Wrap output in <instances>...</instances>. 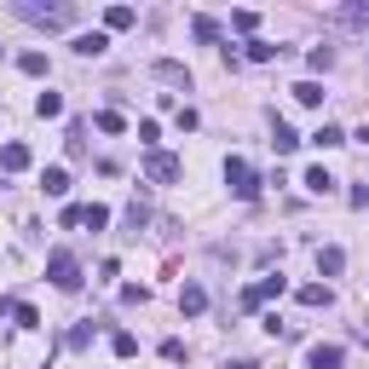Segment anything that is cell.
I'll return each instance as SVG.
<instances>
[{"mask_svg": "<svg viewBox=\"0 0 369 369\" xmlns=\"http://www.w3.org/2000/svg\"><path fill=\"white\" fill-rule=\"evenodd\" d=\"M46 277H53V289L75 294V289H81V260H75L70 248H53V254H46Z\"/></svg>", "mask_w": 369, "mask_h": 369, "instance_id": "obj_1", "label": "cell"}, {"mask_svg": "<svg viewBox=\"0 0 369 369\" xmlns=\"http://www.w3.org/2000/svg\"><path fill=\"white\" fill-rule=\"evenodd\" d=\"M23 23H40V29H70L75 23V6H29V0H18L12 6Z\"/></svg>", "mask_w": 369, "mask_h": 369, "instance_id": "obj_2", "label": "cell"}, {"mask_svg": "<svg viewBox=\"0 0 369 369\" xmlns=\"http://www.w3.org/2000/svg\"><path fill=\"white\" fill-rule=\"evenodd\" d=\"M225 184H231V197L260 202V179H254V167H248L243 156H231V162H225Z\"/></svg>", "mask_w": 369, "mask_h": 369, "instance_id": "obj_3", "label": "cell"}, {"mask_svg": "<svg viewBox=\"0 0 369 369\" xmlns=\"http://www.w3.org/2000/svg\"><path fill=\"white\" fill-rule=\"evenodd\" d=\"M283 289H289L283 277H260V283H248V289H243V312H260L265 300H277Z\"/></svg>", "mask_w": 369, "mask_h": 369, "instance_id": "obj_4", "label": "cell"}, {"mask_svg": "<svg viewBox=\"0 0 369 369\" xmlns=\"http://www.w3.org/2000/svg\"><path fill=\"white\" fill-rule=\"evenodd\" d=\"M145 179H150V184H173V179H179V156L150 150V156H145Z\"/></svg>", "mask_w": 369, "mask_h": 369, "instance_id": "obj_5", "label": "cell"}, {"mask_svg": "<svg viewBox=\"0 0 369 369\" xmlns=\"http://www.w3.org/2000/svg\"><path fill=\"white\" fill-rule=\"evenodd\" d=\"M0 167H6V173H23L29 167V145H23V138H12V145L0 150Z\"/></svg>", "mask_w": 369, "mask_h": 369, "instance_id": "obj_6", "label": "cell"}, {"mask_svg": "<svg viewBox=\"0 0 369 369\" xmlns=\"http://www.w3.org/2000/svg\"><path fill=\"white\" fill-rule=\"evenodd\" d=\"M294 145H300V133H294V127H289L283 116H277V121H271V150L283 156V150H294Z\"/></svg>", "mask_w": 369, "mask_h": 369, "instance_id": "obj_7", "label": "cell"}, {"mask_svg": "<svg viewBox=\"0 0 369 369\" xmlns=\"http://www.w3.org/2000/svg\"><path fill=\"white\" fill-rule=\"evenodd\" d=\"M312 145H317V150H341V145H346V133H341L335 121H323V127L312 133Z\"/></svg>", "mask_w": 369, "mask_h": 369, "instance_id": "obj_8", "label": "cell"}, {"mask_svg": "<svg viewBox=\"0 0 369 369\" xmlns=\"http://www.w3.org/2000/svg\"><path fill=\"white\" fill-rule=\"evenodd\" d=\"M150 70H156L162 81H173V87H191V70H184V64H173V58H156Z\"/></svg>", "mask_w": 369, "mask_h": 369, "instance_id": "obj_9", "label": "cell"}, {"mask_svg": "<svg viewBox=\"0 0 369 369\" xmlns=\"http://www.w3.org/2000/svg\"><path fill=\"white\" fill-rule=\"evenodd\" d=\"M40 191H46V197H64V191H70V167H46V173H40Z\"/></svg>", "mask_w": 369, "mask_h": 369, "instance_id": "obj_10", "label": "cell"}, {"mask_svg": "<svg viewBox=\"0 0 369 369\" xmlns=\"http://www.w3.org/2000/svg\"><path fill=\"white\" fill-rule=\"evenodd\" d=\"M306 191H312V197H329V191H335V173H329V167H306Z\"/></svg>", "mask_w": 369, "mask_h": 369, "instance_id": "obj_11", "label": "cell"}, {"mask_svg": "<svg viewBox=\"0 0 369 369\" xmlns=\"http://www.w3.org/2000/svg\"><path fill=\"white\" fill-rule=\"evenodd\" d=\"M202 306H208V294H202L197 283H184V289H179V312H184V317H197Z\"/></svg>", "mask_w": 369, "mask_h": 369, "instance_id": "obj_12", "label": "cell"}, {"mask_svg": "<svg viewBox=\"0 0 369 369\" xmlns=\"http://www.w3.org/2000/svg\"><path fill=\"white\" fill-rule=\"evenodd\" d=\"M341 363H346L341 346H312V369H341Z\"/></svg>", "mask_w": 369, "mask_h": 369, "instance_id": "obj_13", "label": "cell"}, {"mask_svg": "<svg viewBox=\"0 0 369 369\" xmlns=\"http://www.w3.org/2000/svg\"><path fill=\"white\" fill-rule=\"evenodd\" d=\"M341 265H346L341 248H317V271H323V277H341Z\"/></svg>", "mask_w": 369, "mask_h": 369, "instance_id": "obj_14", "label": "cell"}, {"mask_svg": "<svg viewBox=\"0 0 369 369\" xmlns=\"http://www.w3.org/2000/svg\"><path fill=\"white\" fill-rule=\"evenodd\" d=\"M35 116H40V121L64 116V99H58V92H40V99H35Z\"/></svg>", "mask_w": 369, "mask_h": 369, "instance_id": "obj_15", "label": "cell"}, {"mask_svg": "<svg viewBox=\"0 0 369 369\" xmlns=\"http://www.w3.org/2000/svg\"><path fill=\"white\" fill-rule=\"evenodd\" d=\"M133 23H138L133 6H110V12H104V29H133Z\"/></svg>", "mask_w": 369, "mask_h": 369, "instance_id": "obj_16", "label": "cell"}, {"mask_svg": "<svg viewBox=\"0 0 369 369\" xmlns=\"http://www.w3.org/2000/svg\"><path fill=\"white\" fill-rule=\"evenodd\" d=\"M81 225H87V231H104V225H110V208H99V202H87V208H81Z\"/></svg>", "mask_w": 369, "mask_h": 369, "instance_id": "obj_17", "label": "cell"}, {"mask_svg": "<svg viewBox=\"0 0 369 369\" xmlns=\"http://www.w3.org/2000/svg\"><path fill=\"white\" fill-rule=\"evenodd\" d=\"M104 46H110V35H81V40H75V53H81V58H99Z\"/></svg>", "mask_w": 369, "mask_h": 369, "instance_id": "obj_18", "label": "cell"}, {"mask_svg": "<svg viewBox=\"0 0 369 369\" xmlns=\"http://www.w3.org/2000/svg\"><path fill=\"white\" fill-rule=\"evenodd\" d=\"M335 23H352V29H369V6H341Z\"/></svg>", "mask_w": 369, "mask_h": 369, "instance_id": "obj_19", "label": "cell"}, {"mask_svg": "<svg viewBox=\"0 0 369 369\" xmlns=\"http://www.w3.org/2000/svg\"><path fill=\"white\" fill-rule=\"evenodd\" d=\"M300 306H329V283H306L300 289Z\"/></svg>", "mask_w": 369, "mask_h": 369, "instance_id": "obj_20", "label": "cell"}, {"mask_svg": "<svg viewBox=\"0 0 369 369\" xmlns=\"http://www.w3.org/2000/svg\"><path fill=\"white\" fill-rule=\"evenodd\" d=\"M12 317H18V329H40V312H35L29 300H18V306H12Z\"/></svg>", "mask_w": 369, "mask_h": 369, "instance_id": "obj_21", "label": "cell"}, {"mask_svg": "<svg viewBox=\"0 0 369 369\" xmlns=\"http://www.w3.org/2000/svg\"><path fill=\"white\" fill-rule=\"evenodd\" d=\"M231 29H237V35H254V29H260V12H248V6L231 12Z\"/></svg>", "mask_w": 369, "mask_h": 369, "instance_id": "obj_22", "label": "cell"}, {"mask_svg": "<svg viewBox=\"0 0 369 369\" xmlns=\"http://www.w3.org/2000/svg\"><path fill=\"white\" fill-rule=\"evenodd\" d=\"M110 346H116V358H133V352H138V335H127V329H116V335H110Z\"/></svg>", "mask_w": 369, "mask_h": 369, "instance_id": "obj_23", "label": "cell"}, {"mask_svg": "<svg viewBox=\"0 0 369 369\" xmlns=\"http://www.w3.org/2000/svg\"><path fill=\"white\" fill-rule=\"evenodd\" d=\"M145 225H150V208H145V202H133V208H127V231L138 237V231H145Z\"/></svg>", "mask_w": 369, "mask_h": 369, "instance_id": "obj_24", "label": "cell"}, {"mask_svg": "<svg viewBox=\"0 0 369 369\" xmlns=\"http://www.w3.org/2000/svg\"><path fill=\"white\" fill-rule=\"evenodd\" d=\"M191 35L208 46V40H219V23H214V18H197V23H191Z\"/></svg>", "mask_w": 369, "mask_h": 369, "instance_id": "obj_25", "label": "cell"}, {"mask_svg": "<svg viewBox=\"0 0 369 369\" xmlns=\"http://www.w3.org/2000/svg\"><path fill=\"white\" fill-rule=\"evenodd\" d=\"M18 70H23V75H46V53H23Z\"/></svg>", "mask_w": 369, "mask_h": 369, "instance_id": "obj_26", "label": "cell"}, {"mask_svg": "<svg viewBox=\"0 0 369 369\" xmlns=\"http://www.w3.org/2000/svg\"><path fill=\"white\" fill-rule=\"evenodd\" d=\"M277 53H283V46H271V40H254V46H248V58H254V64H271Z\"/></svg>", "mask_w": 369, "mask_h": 369, "instance_id": "obj_27", "label": "cell"}, {"mask_svg": "<svg viewBox=\"0 0 369 369\" xmlns=\"http://www.w3.org/2000/svg\"><path fill=\"white\" fill-rule=\"evenodd\" d=\"M294 99H300V104H323V87H317V81H300Z\"/></svg>", "mask_w": 369, "mask_h": 369, "instance_id": "obj_28", "label": "cell"}, {"mask_svg": "<svg viewBox=\"0 0 369 369\" xmlns=\"http://www.w3.org/2000/svg\"><path fill=\"white\" fill-rule=\"evenodd\" d=\"M87 341H92V323H75V329H70V335H64V346H75V352H81V346H87Z\"/></svg>", "mask_w": 369, "mask_h": 369, "instance_id": "obj_29", "label": "cell"}, {"mask_svg": "<svg viewBox=\"0 0 369 369\" xmlns=\"http://www.w3.org/2000/svg\"><path fill=\"white\" fill-rule=\"evenodd\" d=\"M99 127H104V133H127V116H121V110H104Z\"/></svg>", "mask_w": 369, "mask_h": 369, "instance_id": "obj_30", "label": "cell"}, {"mask_svg": "<svg viewBox=\"0 0 369 369\" xmlns=\"http://www.w3.org/2000/svg\"><path fill=\"white\" fill-rule=\"evenodd\" d=\"M306 64H312V70H329V64H335V53H329V46H312Z\"/></svg>", "mask_w": 369, "mask_h": 369, "instance_id": "obj_31", "label": "cell"}, {"mask_svg": "<svg viewBox=\"0 0 369 369\" xmlns=\"http://www.w3.org/2000/svg\"><path fill=\"white\" fill-rule=\"evenodd\" d=\"M156 138H162V127H156V121H138V145H150V150H156Z\"/></svg>", "mask_w": 369, "mask_h": 369, "instance_id": "obj_32", "label": "cell"}, {"mask_svg": "<svg viewBox=\"0 0 369 369\" xmlns=\"http://www.w3.org/2000/svg\"><path fill=\"white\" fill-rule=\"evenodd\" d=\"M225 369H260V363H248V358H237V363H225Z\"/></svg>", "mask_w": 369, "mask_h": 369, "instance_id": "obj_33", "label": "cell"}, {"mask_svg": "<svg viewBox=\"0 0 369 369\" xmlns=\"http://www.w3.org/2000/svg\"><path fill=\"white\" fill-rule=\"evenodd\" d=\"M358 138H363V145H369V121H363V127H358Z\"/></svg>", "mask_w": 369, "mask_h": 369, "instance_id": "obj_34", "label": "cell"}]
</instances>
